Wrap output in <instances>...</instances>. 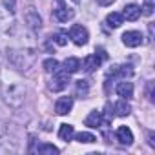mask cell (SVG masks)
<instances>
[{"instance_id":"6da1fadb","label":"cell","mask_w":155,"mask_h":155,"mask_svg":"<svg viewBox=\"0 0 155 155\" xmlns=\"http://www.w3.org/2000/svg\"><path fill=\"white\" fill-rule=\"evenodd\" d=\"M0 90H2V97L9 108H20L26 101V84L15 71L2 69L0 73Z\"/></svg>"},{"instance_id":"7a4b0ae2","label":"cell","mask_w":155,"mask_h":155,"mask_svg":"<svg viewBox=\"0 0 155 155\" xmlns=\"http://www.w3.org/2000/svg\"><path fill=\"white\" fill-rule=\"evenodd\" d=\"M8 58H9V62L15 66V68H18V69H29L33 64H35V60H37V55H35V51L33 49H9L8 51Z\"/></svg>"},{"instance_id":"3957f363","label":"cell","mask_w":155,"mask_h":155,"mask_svg":"<svg viewBox=\"0 0 155 155\" xmlns=\"http://www.w3.org/2000/svg\"><path fill=\"white\" fill-rule=\"evenodd\" d=\"M68 84H69V73L64 71V69H57L53 73V77H51V81H49V90L62 91Z\"/></svg>"},{"instance_id":"277c9868","label":"cell","mask_w":155,"mask_h":155,"mask_svg":"<svg viewBox=\"0 0 155 155\" xmlns=\"http://www.w3.org/2000/svg\"><path fill=\"white\" fill-rule=\"evenodd\" d=\"M104 58H106V53L102 49H99V55H88L84 58V62L81 64V68H84L88 73H93L97 68H101V64H102Z\"/></svg>"},{"instance_id":"5b68a950","label":"cell","mask_w":155,"mask_h":155,"mask_svg":"<svg viewBox=\"0 0 155 155\" xmlns=\"http://www.w3.org/2000/svg\"><path fill=\"white\" fill-rule=\"evenodd\" d=\"M69 38L73 40V44L77 46H84L88 44V38H90V33L84 26H73L69 29Z\"/></svg>"},{"instance_id":"8992f818","label":"cell","mask_w":155,"mask_h":155,"mask_svg":"<svg viewBox=\"0 0 155 155\" xmlns=\"http://www.w3.org/2000/svg\"><path fill=\"white\" fill-rule=\"evenodd\" d=\"M24 20H26L28 28H31L33 31H38V29L42 28V18H40V15H38V11H37L35 8H28V9H26Z\"/></svg>"},{"instance_id":"52a82bcc","label":"cell","mask_w":155,"mask_h":155,"mask_svg":"<svg viewBox=\"0 0 155 155\" xmlns=\"http://www.w3.org/2000/svg\"><path fill=\"white\" fill-rule=\"evenodd\" d=\"M133 75V68L130 64H120V66H113L108 73V77L111 79H128Z\"/></svg>"},{"instance_id":"ba28073f","label":"cell","mask_w":155,"mask_h":155,"mask_svg":"<svg viewBox=\"0 0 155 155\" xmlns=\"http://www.w3.org/2000/svg\"><path fill=\"white\" fill-rule=\"evenodd\" d=\"M75 17V11L71 8H66V6H58L57 9H53V18L57 22H68Z\"/></svg>"},{"instance_id":"9c48e42d","label":"cell","mask_w":155,"mask_h":155,"mask_svg":"<svg viewBox=\"0 0 155 155\" xmlns=\"http://www.w3.org/2000/svg\"><path fill=\"white\" fill-rule=\"evenodd\" d=\"M140 42H142V35L139 31H126L122 35V44L128 48H137L140 46Z\"/></svg>"},{"instance_id":"30bf717a","label":"cell","mask_w":155,"mask_h":155,"mask_svg":"<svg viewBox=\"0 0 155 155\" xmlns=\"http://www.w3.org/2000/svg\"><path fill=\"white\" fill-rule=\"evenodd\" d=\"M73 108V97H60L57 102H55V111L57 115H66L69 113Z\"/></svg>"},{"instance_id":"8fae6325","label":"cell","mask_w":155,"mask_h":155,"mask_svg":"<svg viewBox=\"0 0 155 155\" xmlns=\"http://www.w3.org/2000/svg\"><path fill=\"white\" fill-rule=\"evenodd\" d=\"M115 137H117V140H119L120 144H124V146H130V144L133 142V133H131V130H130L128 126H120V128H117Z\"/></svg>"},{"instance_id":"7c38bea8","label":"cell","mask_w":155,"mask_h":155,"mask_svg":"<svg viewBox=\"0 0 155 155\" xmlns=\"http://www.w3.org/2000/svg\"><path fill=\"white\" fill-rule=\"evenodd\" d=\"M115 91H117V95L119 97H122V99H131L133 97V84L131 82H128L126 79H122V82H119L117 84V88H115Z\"/></svg>"},{"instance_id":"4fadbf2b","label":"cell","mask_w":155,"mask_h":155,"mask_svg":"<svg viewBox=\"0 0 155 155\" xmlns=\"http://www.w3.org/2000/svg\"><path fill=\"white\" fill-rule=\"evenodd\" d=\"M120 15H122V18H126V20H130V22H135V20L140 17V8H139L137 4H128Z\"/></svg>"},{"instance_id":"5bb4252c","label":"cell","mask_w":155,"mask_h":155,"mask_svg":"<svg viewBox=\"0 0 155 155\" xmlns=\"http://www.w3.org/2000/svg\"><path fill=\"white\" fill-rule=\"evenodd\" d=\"M111 110H113L115 115H119V117H128V115L131 113V106L126 102V99H120L119 102H115Z\"/></svg>"},{"instance_id":"9a60e30c","label":"cell","mask_w":155,"mask_h":155,"mask_svg":"<svg viewBox=\"0 0 155 155\" xmlns=\"http://www.w3.org/2000/svg\"><path fill=\"white\" fill-rule=\"evenodd\" d=\"M88 93H90V84H88V81H77L75 82V95L79 97V99H86L88 97Z\"/></svg>"},{"instance_id":"2e32d148","label":"cell","mask_w":155,"mask_h":155,"mask_svg":"<svg viewBox=\"0 0 155 155\" xmlns=\"http://www.w3.org/2000/svg\"><path fill=\"white\" fill-rule=\"evenodd\" d=\"M79 69H81V60H79V58L69 57V58L64 60V71H68L69 75H71V73H77Z\"/></svg>"},{"instance_id":"e0dca14e","label":"cell","mask_w":155,"mask_h":155,"mask_svg":"<svg viewBox=\"0 0 155 155\" xmlns=\"http://www.w3.org/2000/svg\"><path fill=\"white\" fill-rule=\"evenodd\" d=\"M101 120H102V113H101V111H91V113L86 117L84 124L90 126V128H99V126H101Z\"/></svg>"},{"instance_id":"ac0fdd59","label":"cell","mask_w":155,"mask_h":155,"mask_svg":"<svg viewBox=\"0 0 155 155\" xmlns=\"http://www.w3.org/2000/svg\"><path fill=\"white\" fill-rule=\"evenodd\" d=\"M73 135H75V128L71 126V124H60V130H58V137L62 139V140H71L73 139Z\"/></svg>"},{"instance_id":"d6986e66","label":"cell","mask_w":155,"mask_h":155,"mask_svg":"<svg viewBox=\"0 0 155 155\" xmlns=\"http://www.w3.org/2000/svg\"><path fill=\"white\" fill-rule=\"evenodd\" d=\"M35 153H40V155H46V153H58V148L57 146H53V144H48V142H42V144H38L35 150H33Z\"/></svg>"},{"instance_id":"ffe728a7","label":"cell","mask_w":155,"mask_h":155,"mask_svg":"<svg viewBox=\"0 0 155 155\" xmlns=\"http://www.w3.org/2000/svg\"><path fill=\"white\" fill-rule=\"evenodd\" d=\"M73 137L79 140L81 144H91V142H95V140H97V137H95L93 133H90V131H81V133L73 135Z\"/></svg>"},{"instance_id":"44dd1931","label":"cell","mask_w":155,"mask_h":155,"mask_svg":"<svg viewBox=\"0 0 155 155\" xmlns=\"http://www.w3.org/2000/svg\"><path fill=\"white\" fill-rule=\"evenodd\" d=\"M106 22H108L110 28H119V26L124 22V18H122L120 13H115V11H113V13H110V15L106 17Z\"/></svg>"},{"instance_id":"7402d4cb","label":"cell","mask_w":155,"mask_h":155,"mask_svg":"<svg viewBox=\"0 0 155 155\" xmlns=\"http://www.w3.org/2000/svg\"><path fill=\"white\" fill-rule=\"evenodd\" d=\"M42 66H44V71H46V73H55V71L58 69V62H57L55 58H46Z\"/></svg>"},{"instance_id":"603a6c76","label":"cell","mask_w":155,"mask_h":155,"mask_svg":"<svg viewBox=\"0 0 155 155\" xmlns=\"http://www.w3.org/2000/svg\"><path fill=\"white\" fill-rule=\"evenodd\" d=\"M153 0H144V4H142V8H140V15H144V17H151L153 15Z\"/></svg>"},{"instance_id":"cb8c5ba5","label":"cell","mask_w":155,"mask_h":155,"mask_svg":"<svg viewBox=\"0 0 155 155\" xmlns=\"http://www.w3.org/2000/svg\"><path fill=\"white\" fill-rule=\"evenodd\" d=\"M4 8L9 11V13H15L17 11V0H2Z\"/></svg>"},{"instance_id":"d4e9b609","label":"cell","mask_w":155,"mask_h":155,"mask_svg":"<svg viewBox=\"0 0 155 155\" xmlns=\"http://www.w3.org/2000/svg\"><path fill=\"white\" fill-rule=\"evenodd\" d=\"M55 42H57L58 46H66V44H68V35H64V33H57V35H55Z\"/></svg>"},{"instance_id":"484cf974","label":"cell","mask_w":155,"mask_h":155,"mask_svg":"<svg viewBox=\"0 0 155 155\" xmlns=\"http://www.w3.org/2000/svg\"><path fill=\"white\" fill-rule=\"evenodd\" d=\"M97 2H99V6H111L115 0H97Z\"/></svg>"},{"instance_id":"4316f807","label":"cell","mask_w":155,"mask_h":155,"mask_svg":"<svg viewBox=\"0 0 155 155\" xmlns=\"http://www.w3.org/2000/svg\"><path fill=\"white\" fill-rule=\"evenodd\" d=\"M6 133V122H4V119L0 117V135H4Z\"/></svg>"}]
</instances>
